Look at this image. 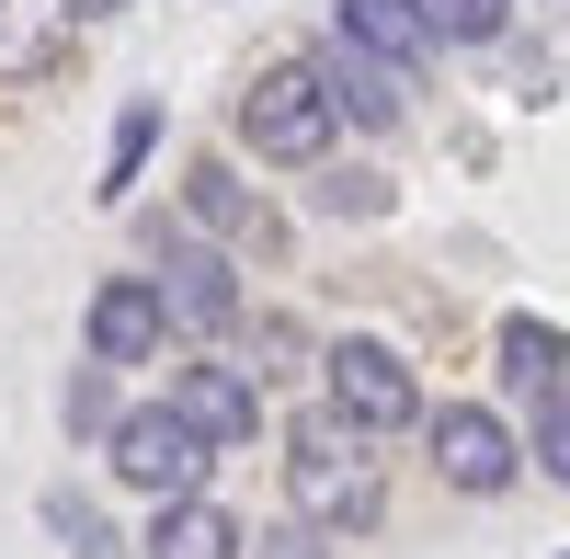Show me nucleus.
<instances>
[{
  "instance_id": "2",
  "label": "nucleus",
  "mask_w": 570,
  "mask_h": 559,
  "mask_svg": "<svg viewBox=\"0 0 570 559\" xmlns=\"http://www.w3.org/2000/svg\"><path fill=\"white\" fill-rule=\"evenodd\" d=\"M331 137H343V104H331L320 58H274L252 91H240V149L274 160V171H331Z\"/></svg>"
},
{
  "instance_id": "15",
  "label": "nucleus",
  "mask_w": 570,
  "mask_h": 559,
  "mask_svg": "<svg viewBox=\"0 0 570 559\" xmlns=\"http://www.w3.org/2000/svg\"><path fill=\"white\" fill-rule=\"evenodd\" d=\"M149 149H160V104H149V91H137V104L115 115V149H104V195H126V183L149 171Z\"/></svg>"
},
{
  "instance_id": "10",
  "label": "nucleus",
  "mask_w": 570,
  "mask_h": 559,
  "mask_svg": "<svg viewBox=\"0 0 570 559\" xmlns=\"http://www.w3.org/2000/svg\"><path fill=\"white\" fill-rule=\"evenodd\" d=\"M320 80H331V104H343V126H400V115H411V91H422V80L376 69L365 46H343V35L320 46Z\"/></svg>"
},
{
  "instance_id": "11",
  "label": "nucleus",
  "mask_w": 570,
  "mask_h": 559,
  "mask_svg": "<svg viewBox=\"0 0 570 559\" xmlns=\"http://www.w3.org/2000/svg\"><path fill=\"white\" fill-rule=\"evenodd\" d=\"M240 548H252L240 514H228V502H206V491L160 502V526H149V559H240Z\"/></svg>"
},
{
  "instance_id": "13",
  "label": "nucleus",
  "mask_w": 570,
  "mask_h": 559,
  "mask_svg": "<svg viewBox=\"0 0 570 559\" xmlns=\"http://www.w3.org/2000/svg\"><path fill=\"white\" fill-rule=\"evenodd\" d=\"M69 46V0H0V80H35Z\"/></svg>"
},
{
  "instance_id": "16",
  "label": "nucleus",
  "mask_w": 570,
  "mask_h": 559,
  "mask_svg": "<svg viewBox=\"0 0 570 559\" xmlns=\"http://www.w3.org/2000/svg\"><path fill=\"white\" fill-rule=\"evenodd\" d=\"M46 526H58V537H69V559H126V548H115V526H104V514H91V502H80V491H46Z\"/></svg>"
},
{
  "instance_id": "19",
  "label": "nucleus",
  "mask_w": 570,
  "mask_h": 559,
  "mask_svg": "<svg viewBox=\"0 0 570 559\" xmlns=\"http://www.w3.org/2000/svg\"><path fill=\"white\" fill-rule=\"evenodd\" d=\"M320 195L343 206V217H376V206H389V183H376V171H320Z\"/></svg>"
},
{
  "instance_id": "4",
  "label": "nucleus",
  "mask_w": 570,
  "mask_h": 559,
  "mask_svg": "<svg viewBox=\"0 0 570 559\" xmlns=\"http://www.w3.org/2000/svg\"><path fill=\"white\" fill-rule=\"evenodd\" d=\"M320 400L343 411L354 434H411V411H422V389H411L400 343H376V332H343V343L320 354Z\"/></svg>"
},
{
  "instance_id": "6",
  "label": "nucleus",
  "mask_w": 570,
  "mask_h": 559,
  "mask_svg": "<svg viewBox=\"0 0 570 559\" xmlns=\"http://www.w3.org/2000/svg\"><path fill=\"white\" fill-rule=\"evenodd\" d=\"M160 320L171 332H195V343H228L240 332V274H228V252H195V241H171L160 228Z\"/></svg>"
},
{
  "instance_id": "9",
  "label": "nucleus",
  "mask_w": 570,
  "mask_h": 559,
  "mask_svg": "<svg viewBox=\"0 0 570 559\" xmlns=\"http://www.w3.org/2000/svg\"><path fill=\"white\" fill-rule=\"evenodd\" d=\"M343 46H365L376 69H400V80H422L434 69V12H422V0H343Z\"/></svg>"
},
{
  "instance_id": "17",
  "label": "nucleus",
  "mask_w": 570,
  "mask_h": 559,
  "mask_svg": "<svg viewBox=\"0 0 570 559\" xmlns=\"http://www.w3.org/2000/svg\"><path fill=\"white\" fill-rule=\"evenodd\" d=\"M422 12H434V35H445V46H491L513 0H422Z\"/></svg>"
},
{
  "instance_id": "14",
  "label": "nucleus",
  "mask_w": 570,
  "mask_h": 559,
  "mask_svg": "<svg viewBox=\"0 0 570 559\" xmlns=\"http://www.w3.org/2000/svg\"><path fill=\"white\" fill-rule=\"evenodd\" d=\"M491 365H502V389H537V400H548L559 365H570V343L548 332V320H502V354H491Z\"/></svg>"
},
{
  "instance_id": "22",
  "label": "nucleus",
  "mask_w": 570,
  "mask_h": 559,
  "mask_svg": "<svg viewBox=\"0 0 570 559\" xmlns=\"http://www.w3.org/2000/svg\"><path fill=\"white\" fill-rule=\"evenodd\" d=\"M91 12H126V0H69V23H91Z\"/></svg>"
},
{
  "instance_id": "12",
  "label": "nucleus",
  "mask_w": 570,
  "mask_h": 559,
  "mask_svg": "<svg viewBox=\"0 0 570 559\" xmlns=\"http://www.w3.org/2000/svg\"><path fill=\"white\" fill-rule=\"evenodd\" d=\"M183 206H195V228H217V241H263V195H252V183L228 171L217 149L183 171Z\"/></svg>"
},
{
  "instance_id": "5",
  "label": "nucleus",
  "mask_w": 570,
  "mask_h": 559,
  "mask_svg": "<svg viewBox=\"0 0 570 559\" xmlns=\"http://www.w3.org/2000/svg\"><path fill=\"white\" fill-rule=\"evenodd\" d=\"M422 445H434L445 491H513V469H525V445H513V423L491 400H434L422 411Z\"/></svg>"
},
{
  "instance_id": "18",
  "label": "nucleus",
  "mask_w": 570,
  "mask_h": 559,
  "mask_svg": "<svg viewBox=\"0 0 570 559\" xmlns=\"http://www.w3.org/2000/svg\"><path fill=\"white\" fill-rule=\"evenodd\" d=\"M537 469H548V480L570 491V377H559V389L537 400Z\"/></svg>"
},
{
  "instance_id": "21",
  "label": "nucleus",
  "mask_w": 570,
  "mask_h": 559,
  "mask_svg": "<svg viewBox=\"0 0 570 559\" xmlns=\"http://www.w3.org/2000/svg\"><path fill=\"white\" fill-rule=\"evenodd\" d=\"M263 559H320V526H308V514H285V526L263 537Z\"/></svg>"
},
{
  "instance_id": "7",
  "label": "nucleus",
  "mask_w": 570,
  "mask_h": 559,
  "mask_svg": "<svg viewBox=\"0 0 570 559\" xmlns=\"http://www.w3.org/2000/svg\"><path fill=\"white\" fill-rule=\"evenodd\" d=\"M80 332H91V365H104V377H115V365H149V354L171 343L160 286H149V274H104V286H91V320H80Z\"/></svg>"
},
{
  "instance_id": "1",
  "label": "nucleus",
  "mask_w": 570,
  "mask_h": 559,
  "mask_svg": "<svg viewBox=\"0 0 570 559\" xmlns=\"http://www.w3.org/2000/svg\"><path fill=\"white\" fill-rule=\"evenodd\" d=\"M376 434H354L343 411H297V434H285V491H297V514L320 526V537H343V526H376L389 514V469L365 457Z\"/></svg>"
},
{
  "instance_id": "3",
  "label": "nucleus",
  "mask_w": 570,
  "mask_h": 559,
  "mask_svg": "<svg viewBox=\"0 0 570 559\" xmlns=\"http://www.w3.org/2000/svg\"><path fill=\"white\" fill-rule=\"evenodd\" d=\"M104 469H115L137 502H183V491H206L217 445L183 423L171 400H137V411H115V423H104Z\"/></svg>"
},
{
  "instance_id": "8",
  "label": "nucleus",
  "mask_w": 570,
  "mask_h": 559,
  "mask_svg": "<svg viewBox=\"0 0 570 559\" xmlns=\"http://www.w3.org/2000/svg\"><path fill=\"white\" fill-rule=\"evenodd\" d=\"M171 411L195 423L217 457H240L252 434H263V389L240 377V365H183V389H171Z\"/></svg>"
},
{
  "instance_id": "20",
  "label": "nucleus",
  "mask_w": 570,
  "mask_h": 559,
  "mask_svg": "<svg viewBox=\"0 0 570 559\" xmlns=\"http://www.w3.org/2000/svg\"><path fill=\"white\" fill-rule=\"evenodd\" d=\"M69 423H80V434H104V423H115V400H104V365H91V377L69 389Z\"/></svg>"
}]
</instances>
